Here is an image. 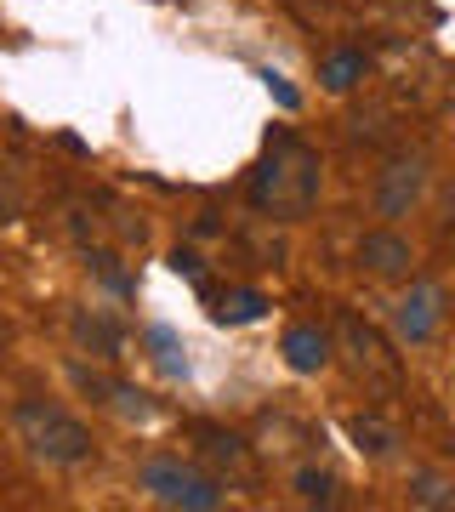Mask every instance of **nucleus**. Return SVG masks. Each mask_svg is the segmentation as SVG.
I'll return each mask as SVG.
<instances>
[{"label": "nucleus", "mask_w": 455, "mask_h": 512, "mask_svg": "<svg viewBox=\"0 0 455 512\" xmlns=\"http://www.w3.org/2000/svg\"><path fill=\"white\" fill-rule=\"evenodd\" d=\"M364 74H370V57H364V52H336V57H325L319 80H325L330 92H353Z\"/></svg>", "instance_id": "obj_10"}, {"label": "nucleus", "mask_w": 455, "mask_h": 512, "mask_svg": "<svg viewBox=\"0 0 455 512\" xmlns=\"http://www.w3.org/2000/svg\"><path fill=\"white\" fill-rule=\"evenodd\" d=\"M148 348H154V365H160L165 376H188V348L177 342V330L154 325L148 330Z\"/></svg>", "instance_id": "obj_14"}, {"label": "nucleus", "mask_w": 455, "mask_h": 512, "mask_svg": "<svg viewBox=\"0 0 455 512\" xmlns=\"http://www.w3.org/2000/svg\"><path fill=\"white\" fill-rule=\"evenodd\" d=\"M319 183H325L319 148H308L302 137H273L268 154L256 160L251 205L268 211V217H279V222H302L319 205Z\"/></svg>", "instance_id": "obj_1"}, {"label": "nucleus", "mask_w": 455, "mask_h": 512, "mask_svg": "<svg viewBox=\"0 0 455 512\" xmlns=\"http://www.w3.org/2000/svg\"><path fill=\"white\" fill-rule=\"evenodd\" d=\"M347 433H353V444H359L364 456H393V444H399V433H393L382 416H353Z\"/></svg>", "instance_id": "obj_13"}, {"label": "nucleus", "mask_w": 455, "mask_h": 512, "mask_svg": "<svg viewBox=\"0 0 455 512\" xmlns=\"http://www.w3.org/2000/svg\"><path fill=\"white\" fill-rule=\"evenodd\" d=\"M421 194H427V154H399V160L382 165V177H376V211L382 217H410Z\"/></svg>", "instance_id": "obj_5"}, {"label": "nucleus", "mask_w": 455, "mask_h": 512, "mask_svg": "<svg viewBox=\"0 0 455 512\" xmlns=\"http://www.w3.org/2000/svg\"><path fill=\"white\" fill-rule=\"evenodd\" d=\"M296 495L308 501V507H336V478L325 467H302L296 473Z\"/></svg>", "instance_id": "obj_16"}, {"label": "nucleus", "mask_w": 455, "mask_h": 512, "mask_svg": "<svg viewBox=\"0 0 455 512\" xmlns=\"http://www.w3.org/2000/svg\"><path fill=\"white\" fill-rule=\"evenodd\" d=\"M143 490L165 507H188V512H211L222 507V478L200 473V467H188L177 456H154L143 467Z\"/></svg>", "instance_id": "obj_3"}, {"label": "nucleus", "mask_w": 455, "mask_h": 512, "mask_svg": "<svg viewBox=\"0 0 455 512\" xmlns=\"http://www.w3.org/2000/svg\"><path fill=\"white\" fill-rule=\"evenodd\" d=\"M342 348L353 353V376H359L364 387H376V393H399V382H404L399 353L382 342V330L376 325H364V319L347 313L342 319Z\"/></svg>", "instance_id": "obj_4"}, {"label": "nucleus", "mask_w": 455, "mask_h": 512, "mask_svg": "<svg viewBox=\"0 0 455 512\" xmlns=\"http://www.w3.org/2000/svg\"><path fill=\"white\" fill-rule=\"evenodd\" d=\"M171 268H177L182 279H194V285H205V268H200V256H194V251H177V256H171Z\"/></svg>", "instance_id": "obj_19"}, {"label": "nucleus", "mask_w": 455, "mask_h": 512, "mask_svg": "<svg viewBox=\"0 0 455 512\" xmlns=\"http://www.w3.org/2000/svg\"><path fill=\"white\" fill-rule=\"evenodd\" d=\"M91 262H97V279H103V285H109V291L131 296V279L120 274V256H109V251H91Z\"/></svg>", "instance_id": "obj_17"}, {"label": "nucleus", "mask_w": 455, "mask_h": 512, "mask_svg": "<svg viewBox=\"0 0 455 512\" xmlns=\"http://www.w3.org/2000/svg\"><path fill=\"white\" fill-rule=\"evenodd\" d=\"M74 336H80L86 348H97V359H114V353H120V325H114V319L80 313V319H74Z\"/></svg>", "instance_id": "obj_12"}, {"label": "nucleus", "mask_w": 455, "mask_h": 512, "mask_svg": "<svg viewBox=\"0 0 455 512\" xmlns=\"http://www.w3.org/2000/svg\"><path fill=\"white\" fill-rule=\"evenodd\" d=\"M12 427H18V439L29 444V456L52 461V467H80V461H91V433L69 416V410H57V404H46V399H18Z\"/></svg>", "instance_id": "obj_2"}, {"label": "nucleus", "mask_w": 455, "mask_h": 512, "mask_svg": "<svg viewBox=\"0 0 455 512\" xmlns=\"http://www.w3.org/2000/svg\"><path fill=\"white\" fill-rule=\"evenodd\" d=\"M393 319H399L404 342H427L438 330V319H444V291H438V285H410V296L399 302Z\"/></svg>", "instance_id": "obj_6"}, {"label": "nucleus", "mask_w": 455, "mask_h": 512, "mask_svg": "<svg viewBox=\"0 0 455 512\" xmlns=\"http://www.w3.org/2000/svg\"><path fill=\"white\" fill-rule=\"evenodd\" d=\"M200 456L217 467V478H234V484H251V478H256L251 444L234 439V433H217V427H205V433H200Z\"/></svg>", "instance_id": "obj_7"}, {"label": "nucleus", "mask_w": 455, "mask_h": 512, "mask_svg": "<svg viewBox=\"0 0 455 512\" xmlns=\"http://www.w3.org/2000/svg\"><path fill=\"white\" fill-rule=\"evenodd\" d=\"M268 313V302L256 291H228V296H217V308H211V319L217 325H256Z\"/></svg>", "instance_id": "obj_11"}, {"label": "nucleus", "mask_w": 455, "mask_h": 512, "mask_svg": "<svg viewBox=\"0 0 455 512\" xmlns=\"http://www.w3.org/2000/svg\"><path fill=\"white\" fill-rule=\"evenodd\" d=\"M359 262L370 268V274H382V279H399V274H410V239L404 234H393V228H376V234H364L359 239Z\"/></svg>", "instance_id": "obj_8"}, {"label": "nucleus", "mask_w": 455, "mask_h": 512, "mask_svg": "<svg viewBox=\"0 0 455 512\" xmlns=\"http://www.w3.org/2000/svg\"><path fill=\"white\" fill-rule=\"evenodd\" d=\"M285 365H291L296 376H319V370L330 365V330L291 325L285 330Z\"/></svg>", "instance_id": "obj_9"}, {"label": "nucleus", "mask_w": 455, "mask_h": 512, "mask_svg": "<svg viewBox=\"0 0 455 512\" xmlns=\"http://www.w3.org/2000/svg\"><path fill=\"white\" fill-rule=\"evenodd\" d=\"M114 399H120V410L126 416H148L154 404H148V393H131V387H114Z\"/></svg>", "instance_id": "obj_20"}, {"label": "nucleus", "mask_w": 455, "mask_h": 512, "mask_svg": "<svg viewBox=\"0 0 455 512\" xmlns=\"http://www.w3.org/2000/svg\"><path fill=\"white\" fill-rule=\"evenodd\" d=\"M410 501L416 507H455V484L421 467V473H410Z\"/></svg>", "instance_id": "obj_15"}, {"label": "nucleus", "mask_w": 455, "mask_h": 512, "mask_svg": "<svg viewBox=\"0 0 455 512\" xmlns=\"http://www.w3.org/2000/svg\"><path fill=\"white\" fill-rule=\"evenodd\" d=\"M0 336H6V325H0Z\"/></svg>", "instance_id": "obj_22"}, {"label": "nucleus", "mask_w": 455, "mask_h": 512, "mask_svg": "<svg viewBox=\"0 0 455 512\" xmlns=\"http://www.w3.org/2000/svg\"><path fill=\"white\" fill-rule=\"evenodd\" d=\"M262 86H268V97H273V103H279V109H296V103H302V97L291 92V80H285V74L262 69Z\"/></svg>", "instance_id": "obj_18"}, {"label": "nucleus", "mask_w": 455, "mask_h": 512, "mask_svg": "<svg viewBox=\"0 0 455 512\" xmlns=\"http://www.w3.org/2000/svg\"><path fill=\"white\" fill-rule=\"evenodd\" d=\"M0 222H18V188H12V177H0Z\"/></svg>", "instance_id": "obj_21"}]
</instances>
